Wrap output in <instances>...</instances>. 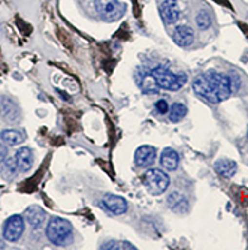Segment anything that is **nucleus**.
<instances>
[{
  "label": "nucleus",
  "mask_w": 248,
  "mask_h": 250,
  "mask_svg": "<svg viewBox=\"0 0 248 250\" xmlns=\"http://www.w3.org/2000/svg\"><path fill=\"white\" fill-rule=\"evenodd\" d=\"M47 237L56 246H66L74 238V228L69 222L61 217H51L47 226Z\"/></svg>",
  "instance_id": "1"
},
{
  "label": "nucleus",
  "mask_w": 248,
  "mask_h": 250,
  "mask_svg": "<svg viewBox=\"0 0 248 250\" xmlns=\"http://www.w3.org/2000/svg\"><path fill=\"white\" fill-rule=\"evenodd\" d=\"M153 77L155 78L157 84L160 85V88L165 90H179L187 84V75L186 74H173L171 72L168 67L165 66H157L151 71Z\"/></svg>",
  "instance_id": "2"
},
{
  "label": "nucleus",
  "mask_w": 248,
  "mask_h": 250,
  "mask_svg": "<svg viewBox=\"0 0 248 250\" xmlns=\"http://www.w3.org/2000/svg\"><path fill=\"white\" fill-rule=\"evenodd\" d=\"M169 175L160 169H148L142 175V183L151 195H162L169 188Z\"/></svg>",
  "instance_id": "3"
},
{
  "label": "nucleus",
  "mask_w": 248,
  "mask_h": 250,
  "mask_svg": "<svg viewBox=\"0 0 248 250\" xmlns=\"http://www.w3.org/2000/svg\"><path fill=\"white\" fill-rule=\"evenodd\" d=\"M207 78L210 81V84L212 85L215 95L218 96L220 102L221 101H226L228 98H230V95L233 93L232 92V85H230V80L228 75H224L218 71H208L207 74Z\"/></svg>",
  "instance_id": "4"
},
{
  "label": "nucleus",
  "mask_w": 248,
  "mask_h": 250,
  "mask_svg": "<svg viewBox=\"0 0 248 250\" xmlns=\"http://www.w3.org/2000/svg\"><path fill=\"white\" fill-rule=\"evenodd\" d=\"M95 3L100 17L109 22L120 20L126 12V6L118 0H95Z\"/></svg>",
  "instance_id": "5"
},
{
  "label": "nucleus",
  "mask_w": 248,
  "mask_h": 250,
  "mask_svg": "<svg viewBox=\"0 0 248 250\" xmlns=\"http://www.w3.org/2000/svg\"><path fill=\"white\" fill-rule=\"evenodd\" d=\"M193 92H194L200 99H204V101L208 102V104H212V105L220 104V99H218V96L215 95L214 88H212V85L210 84V81H208V78H207L205 74L197 75V77L194 78V81H193Z\"/></svg>",
  "instance_id": "6"
},
{
  "label": "nucleus",
  "mask_w": 248,
  "mask_h": 250,
  "mask_svg": "<svg viewBox=\"0 0 248 250\" xmlns=\"http://www.w3.org/2000/svg\"><path fill=\"white\" fill-rule=\"evenodd\" d=\"M24 228H26L24 217L14 214L3 225V238L9 243H17L21 238L22 232H24Z\"/></svg>",
  "instance_id": "7"
},
{
  "label": "nucleus",
  "mask_w": 248,
  "mask_h": 250,
  "mask_svg": "<svg viewBox=\"0 0 248 250\" xmlns=\"http://www.w3.org/2000/svg\"><path fill=\"white\" fill-rule=\"evenodd\" d=\"M159 12H160V17L166 26L175 24V22L179 20V14H181L176 0H165L159 8Z\"/></svg>",
  "instance_id": "8"
},
{
  "label": "nucleus",
  "mask_w": 248,
  "mask_h": 250,
  "mask_svg": "<svg viewBox=\"0 0 248 250\" xmlns=\"http://www.w3.org/2000/svg\"><path fill=\"white\" fill-rule=\"evenodd\" d=\"M102 206L105 207V210L115 216L124 214L127 211V201L118 195H111V193L105 195L102 199Z\"/></svg>",
  "instance_id": "9"
},
{
  "label": "nucleus",
  "mask_w": 248,
  "mask_h": 250,
  "mask_svg": "<svg viewBox=\"0 0 248 250\" xmlns=\"http://www.w3.org/2000/svg\"><path fill=\"white\" fill-rule=\"evenodd\" d=\"M157 157V150L153 146H141L134 153V162L141 168H147L154 164Z\"/></svg>",
  "instance_id": "10"
},
{
  "label": "nucleus",
  "mask_w": 248,
  "mask_h": 250,
  "mask_svg": "<svg viewBox=\"0 0 248 250\" xmlns=\"http://www.w3.org/2000/svg\"><path fill=\"white\" fill-rule=\"evenodd\" d=\"M0 116L6 122L14 123L19 119V108L12 99L3 96V98H0Z\"/></svg>",
  "instance_id": "11"
},
{
  "label": "nucleus",
  "mask_w": 248,
  "mask_h": 250,
  "mask_svg": "<svg viewBox=\"0 0 248 250\" xmlns=\"http://www.w3.org/2000/svg\"><path fill=\"white\" fill-rule=\"evenodd\" d=\"M24 219L27 220V223L33 229H40L45 223V219H47V213H45V210L40 208L39 206H32L26 210Z\"/></svg>",
  "instance_id": "12"
},
{
  "label": "nucleus",
  "mask_w": 248,
  "mask_h": 250,
  "mask_svg": "<svg viewBox=\"0 0 248 250\" xmlns=\"http://www.w3.org/2000/svg\"><path fill=\"white\" fill-rule=\"evenodd\" d=\"M172 39L179 47H190L194 42V32L189 26H178L172 33Z\"/></svg>",
  "instance_id": "13"
},
{
  "label": "nucleus",
  "mask_w": 248,
  "mask_h": 250,
  "mask_svg": "<svg viewBox=\"0 0 248 250\" xmlns=\"http://www.w3.org/2000/svg\"><path fill=\"white\" fill-rule=\"evenodd\" d=\"M15 162L18 167V171L21 172H27L32 165H33V153L30 148L27 147H22L15 153Z\"/></svg>",
  "instance_id": "14"
},
{
  "label": "nucleus",
  "mask_w": 248,
  "mask_h": 250,
  "mask_svg": "<svg viewBox=\"0 0 248 250\" xmlns=\"http://www.w3.org/2000/svg\"><path fill=\"white\" fill-rule=\"evenodd\" d=\"M214 169L218 175L224 177V178H230L236 174V164L233 161H229V159H218V161L214 164Z\"/></svg>",
  "instance_id": "15"
},
{
  "label": "nucleus",
  "mask_w": 248,
  "mask_h": 250,
  "mask_svg": "<svg viewBox=\"0 0 248 250\" xmlns=\"http://www.w3.org/2000/svg\"><path fill=\"white\" fill-rule=\"evenodd\" d=\"M160 164L166 171H175L179 164V156L173 148H165L160 156Z\"/></svg>",
  "instance_id": "16"
},
{
  "label": "nucleus",
  "mask_w": 248,
  "mask_h": 250,
  "mask_svg": "<svg viewBox=\"0 0 248 250\" xmlns=\"http://www.w3.org/2000/svg\"><path fill=\"white\" fill-rule=\"evenodd\" d=\"M0 141L8 147H15V146H19L22 141H24V136H22V133L18 130L6 129V130L0 132Z\"/></svg>",
  "instance_id": "17"
},
{
  "label": "nucleus",
  "mask_w": 248,
  "mask_h": 250,
  "mask_svg": "<svg viewBox=\"0 0 248 250\" xmlns=\"http://www.w3.org/2000/svg\"><path fill=\"white\" fill-rule=\"evenodd\" d=\"M139 87L142 88V92L147 95H155L160 92V85L157 84L155 78L153 77V74H147L142 77V80L139 81Z\"/></svg>",
  "instance_id": "18"
},
{
  "label": "nucleus",
  "mask_w": 248,
  "mask_h": 250,
  "mask_svg": "<svg viewBox=\"0 0 248 250\" xmlns=\"http://www.w3.org/2000/svg\"><path fill=\"white\" fill-rule=\"evenodd\" d=\"M187 116V106L181 102H175L171 108H169V120L172 123H178L181 122L184 117Z\"/></svg>",
  "instance_id": "19"
},
{
  "label": "nucleus",
  "mask_w": 248,
  "mask_h": 250,
  "mask_svg": "<svg viewBox=\"0 0 248 250\" xmlns=\"http://www.w3.org/2000/svg\"><path fill=\"white\" fill-rule=\"evenodd\" d=\"M168 206L176 211H184L187 208V202H186V198L183 195L173 192L168 196Z\"/></svg>",
  "instance_id": "20"
},
{
  "label": "nucleus",
  "mask_w": 248,
  "mask_h": 250,
  "mask_svg": "<svg viewBox=\"0 0 248 250\" xmlns=\"http://www.w3.org/2000/svg\"><path fill=\"white\" fill-rule=\"evenodd\" d=\"M17 169H18V167H17V162H15V157L14 159H5V161L2 162V175H3V178L11 180L15 175Z\"/></svg>",
  "instance_id": "21"
},
{
  "label": "nucleus",
  "mask_w": 248,
  "mask_h": 250,
  "mask_svg": "<svg viewBox=\"0 0 248 250\" xmlns=\"http://www.w3.org/2000/svg\"><path fill=\"white\" fill-rule=\"evenodd\" d=\"M211 22H212L211 15H210L207 11H200V12L196 15V24H197V27H199L200 30H207V29H210V27H211Z\"/></svg>",
  "instance_id": "22"
},
{
  "label": "nucleus",
  "mask_w": 248,
  "mask_h": 250,
  "mask_svg": "<svg viewBox=\"0 0 248 250\" xmlns=\"http://www.w3.org/2000/svg\"><path fill=\"white\" fill-rule=\"evenodd\" d=\"M154 106H155V111L159 112V114H168L169 108H171L166 99H159V101L154 104Z\"/></svg>",
  "instance_id": "23"
},
{
  "label": "nucleus",
  "mask_w": 248,
  "mask_h": 250,
  "mask_svg": "<svg viewBox=\"0 0 248 250\" xmlns=\"http://www.w3.org/2000/svg\"><path fill=\"white\" fill-rule=\"evenodd\" d=\"M229 80H230V85H232V92H235V90L239 87V77L236 74H230L229 75Z\"/></svg>",
  "instance_id": "24"
},
{
  "label": "nucleus",
  "mask_w": 248,
  "mask_h": 250,
  "mask_svg": "<svg viewBox=\"0 0 248 250\" xmlns=\"http://www.w3.org/2000/svg\"><path fill=\"white\" fill-rule=\"evenodd\" d=\"M117 249H127V250H134L136 247H134L132 243H127V241H117L115 243V250Z\"/></svg>",
  "instance_id": "25"
},
{
  "label": "nucleus",
  "mask_w": 248,
  "mask_h": 250,
  "mask_svg": "<svg viewBox=\"0 0 248 250\" xmlns=\"http://www.w3.org/2000/svg\"><path fill=\"white\" fill-rule=\"evenodd\" d=\"M6 246H5V241L2 240V238H0V250H2V249H5Z\"/></svg>",
  "instance_id": "26"
}]
</instances>
